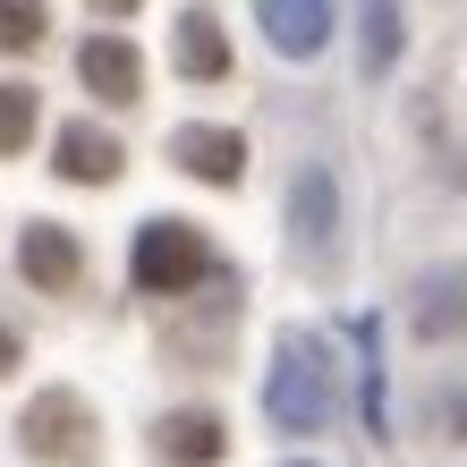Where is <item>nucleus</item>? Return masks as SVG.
<instances>
[{"label": "nucleus", "mask_w": 467, "mask_h": 467, "mask_svg": "<svg viewBox=\"0 0 467 467\" xmlns=\"http://www.w3.org/2000/svg\"><path fill=\"white\" fill-rule=\"evenodd\" d=\"M77 77H86L102 102H136V94H145V60H136L128 35H86V51H77Z\"/></svg>", "instance_id": "nucleus-6"}, {"label": "nucleus", "mask_w": 467, "mask_h": 467, "mask_svg": "<svg viewBox=\"0 0 467 467\" xmlns=\"http://www.w3.org/2000/svg\"><path fill=\"white\" fill-rule=\"evenodd\" d=\"M417 332H425V340H459V332H467V272H442V281H425Z\"/></svg>", "instance_id": "nucleus-12"}, {"label": "nucleus", "mask_w": 467, "mask_h": 467, "mask_svg": "<svg viewBox=\"0 0 467 467\" xmlns=\"http://www.w3.org/2000/svg\"><path fill=\"white\" fill-rule=\"evenodd\" d=\"M255 9H264L272 51H289V60H315L332 43V0H255Z\"/></svg>", "instance_id": "nucleus-7"}, {"label": "nucleus", "mask_w": 467, "mask_h": 467, "mask_svg": "<svg viewBox=\"0 0 467 467\" xmlns=\"http://www.w3.org/2000/svg\"><path fill=\"white\" fill-rule=\"evenodd\" d=\"M17 272H26L35 289L60 297V289H77V272H86V246H77L60 222H26V238H17Z\"/></svg>", "instance_id": "nucleus-5"}, {"label": "nucleus", "mask_w": 467, "mask_h": 467, "mask_svg": "<svg viewBox=\"0 0 467 467\" xmlns=\"http://www.w3.org/2000/svg\"><path fill=\"white\" fill-rule=\"evenodd\" d=\"M171 153H179V171L204 179V187H238L246 179V145H238L230 128H179Z\"/></svg>", "instance_id": "nucleus-8"}, {"label": "nucleus", "mask_w": 467, "mask_h": 467, "mask_svg": "<svg viewBox=\"0 0 467 467\" xmlns=\"http://www.w3.org/2000/svg\"><path fill=\"white\" fill-rule=\"evenodd\" d=\"M9 366H17V332L0 323V374H9Z\"/></svg>", "instance_id": "nucleus-16"}, {"label": "nucleus", "mask_w": 467, "mask_h": 467, "mask_svg": "<svg viewBox=\"0 0 467 467\" xmlns=\"http://www.w3.org/2000/svg\"><path fill=\"white\" fill-rule=\"evenodd\" d=\"M136 281L161 289V297L213 281V246H204V230H196V222H145V238H136Z\"/></svg>", "instance_id": "nucleus-2"}, {"label": "nucleus", "mask_w": 467, "mask_h": 467, "mask_svg": "<svg viewBox=\"0 0 467 467\" xmlns=\"http://www.w3.org/2000/svg\"><path fill=\"white\" fill-rule=\"evenodd\" d=\"M230 451V425L222 417H204V408H179V417H161V459H179V467H213Z\"/></svg>", "instance_id": "nucleus-10"}, {"label": "nucleus", "mask_w": 467, "mask_h": 467, "mask_svg": "<svg viewBox=\"0 0 467 467\" xmlns=\"http://www.w3.org/2000/svg\"><path fill=\"white\" fill-rule=\"evenodd\" d=\"M119 136H102L94 119H77V128H60V179L68 187H111L119 179Z\"/></svg>", "instance_id": "nucleus-9"}, {"label": "nucleus", "mask_w": 467, "mask_h": 467, "mask_svg": "<svg viewBox=\"0 0 467 467\" xmlns=\"http://www.w3.org/2000/svg\"><path fill=\"white\" fill-rule=\"evenodd\" d=\"M35 86H0V153H26V136H35Z\"/></svg>", "instance_id": "nucleus-15"}, {"label": "nucleus", "mask_w": 467, "mask_h": 467, "mask_svg": "<svg viewBox=\"0 0 467 467\" xmlns=\"http://www.w3.org/2000/svg\"><path fill=\"white\" fill-rule=\"evenodd\" d=\"M51 26V0H0V51H35Z\"/></svg>", "instance_id": "nucleus-14"}, {"label": "nucleus", "mask_w": 467, "mask_h": 467, "mask_svg": "<svg viewBox=\"0 0 467 467\" xmlns=\"http://www.w3.org/2000/svg\"><path fill=\"white\" fill-rule=\"evenodd\" d=\"M366 9V77H391L400 60V0H357Z\"/></svg>", "instance_id": "nucleus-13"}, {"label": "nucleus", "mask_w": 467, "mask_h": 467, "mask_svg": "<svg viewBox=\"0 0 467 467\" xmlns=\"http://www.w3.org/2000/svg\"><path fill=\"white\" fill-rule=\"evenodd\" d=\"M264 417L281 425V433H323V425H332V357H323L315 332L281 340V366H272Z\"/></svg>", "instance_id": "nucleus-1"}, {"label": "nucleus", "mask_w": 467, "mask_h": 467, "mask_svg": "<svg viewBox=\"0 0 467 467\" xmlns=\"http://www.w3.org/2000/svg\"><path fill=\"white\" fill-rule=\"evenodd\" d=\"M86 9H102V17H128V9H136V0H86Z\"/></svg>", "instance_id": "nucleus-17"}, {"label": "nucleus", "mask_w": 467, "mask_h": 467, "mask_svg": "<svg viewBox=\"0 0 467 467\" xmlns=\"http://www.w3.org/2000/svg\"><path fill=\"white\" fill-rule=\"evenodd\" d=\"M179 68L196 77V86L230 77V35H222V26H213L204 9H187V17H179Z\"/></svg>", "instance_id": "nucleus-11"}, {"label": "nucleus", "mask_w": 467, "mask_h": 467, "mask_svg": "<svg viewBox=\"0 0 467 467\" xmlns=\"http://www.w3.org/2000/svg\"><path fill=\"white\" fill-rule=\"evenodd\" d=\"M289 230L306 238L315 264L340 255V179L323 171V161H306V171H297V187H289Z\"/></svg>", "instance_id": "nucleus-4"}, {"label": "nucleus", "mask_w": 467, "mask_h": 467, "mask_svg": "<svg viewBox=\"0 0 467 467\" xmlns=\"http://www.w3.org/2000/svg\"><path fill=\"white\" fill-rule=\"evenodd\" d=\"M86 433H94V417H86V400H77V391H43L17 417L26 459H43V467H77V459H86Z\"/></svg>", "instance_id": "nucleus-3"}]
</instances>
